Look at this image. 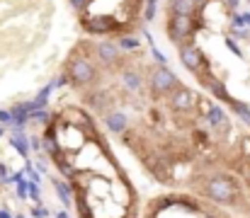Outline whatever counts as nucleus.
I'll return each instance as SVG.
<instances>
[{
  "label": "nucleus",
  "mask_w": 250,
  "mask_h": 218,
  "mask_svg": "<svg viewBox=\"0 0 250 218\" xmlns=\"http://www.w3.org/2000/svg\"><path fill=\"white\" fill-rule=\"evenodd\" d=\"M167 10L170 15H177V17H194L197 12H202V5L197 0H170Z\"/></svg>",
  "instance_id": "7"
},
{
  "label": "nucleus",
  "mask_w": 250,
  "mask_h": 218,
  "mask_svg": "<svg viewBox=\"0 0 250 218\" xmlns=\"http://www.w3.org/2000/svg\"><path fill=\"white\" fill-rule=\"evenodd\" d=\"M0 124H7V126H12V124H15V117H12V112H7V109H0Z\"/></svg>",
  "instance_id": "19"
},
{
  "label": "nucleus",
  "mask_w": 250,
  "mask_h": 218,
  "mask_svg": "<svg viewBox=\"0 0 250 218\" xmlns=\"http://www.w3.org/2000/svg\"><path fill=\"white\" fill-rule=\"evenodd\" d=\"M0 218H12V214H10V211L5 209V211H0Z\"/></svg>",
  "instance_id": "26"
},
{
  "label": "nucleus",
  "mask_w": 250,
  "mask_h": 218,
  "mask_svg": "<svg viewBox=\"0 0 250 218\" xmlns=\"http://www.w3.org/2000/svg\"><path fill=\"white\" fill-rule=\"evenodd\" d=\"M231 109H233V112H236V114H238V117H241V119L250 126V109H248V104H246V102L233 99V102H231Z\"/></svg>",
  "instance_id": "15"
},
{
  "label": "nucleus",
  "mask_w": 250,
  "mask_h": 218,
  "mask_svg": "<svg viewBox=\"0 0 250 218\" xmlns=\"http://www.w3.org/2000/svg\"><path fill=\"white\" fill-rule=\"evenodd\" d=\"M17 197H20V199H27V197H29V182H27V179L17 182Z\"/></svg>",
  "instance_id": "18"
},
{
  "label": "nucleus",
  "mask_w": 250,
  "mask_h": 218,
  "mask_svg": "<svg viewBox=\"0 0 250 218\" xmlns=\"http://www.w3.org/2000/svg\"><path fill=\"white\" fill-rule=\"evenodd\" d=\"M95 56L100 59L102 66H117L122 61V49L117 44H109V41H102L95 46Z\"/></svg>",
  "instance_id": "5"
},
{
  "label": "nucleus",
  "mask_w": 250,
  "mask_h": 218,
  "mask_svg": "<svg viewBox=\"0 0 250 218\" xmlns=\"http://www.w3.org/2000/svg\"><path fill=\"white\" fill-rule=\"evenodd\" d=\"M194 102H197V95H194L192 90L182 87V85L170 95V104H172L175 109H180V112H189V109L194 107Z\"/></svg>",
  "instance_id": "6"
},
{
  "label": "nucleus",
  "mask_w": 250,
  "mask_h": 218,
  "mask_svg": "<svg viewBox=\"0 0 250 218\" xmlns=\"http://www.w3.org/2000/svg\"><path fill=\"white\" fill-rule=\"evenodd\" d=\"M204 194L211 201L221 204V206H233L241 199L238 187H236V179L229 177V175H214V177H209V182L204 187Z\"/></svg>",
  "instance_id": "1"
},
{
  "label": "nucleus",
  "mask_w": 250,
  "mask_h": 218,
  "mask_svg": "<svg viewBox=\"0 0 250 218\" xmlns=\"http://www.w3.org/2000/svg\"><path fill=\"white\" fill-rule=\"evenodd\" d=\"M156 2H158V0H148V7H146V12H144L146 20H153V15H156Z\"/></svg>",
  "instance_id": "21"
},
{
  "label": "nucleus",
  "mask_w": 250,
  "mask_h": 218,
  "mask_svg": "<svg viewBox=\"0 0 250 218\" xmlns=\"http://www.w3.org/2000/svg\"><path fill=\"white\" fill-rule=\"evenodd\" d=\"M66 73L71 75L73 85H78V87L95 82V78H97L95 66H92L87 59H81V56H78V51H76V54H71V59H68V63H66Z\"/></svg>",
  "instance_id": "3"
},
{
  "label": "nucleus",
  "mask_w": 250,
  "mask_h": 218,
  "mask_svg": "<svg viewBox=\"0 0 250 218\" xmlns=\"http://www.w3.org/2000/svg\"><path fill=\"white\" fill-rule=\"evenodd\" d=\"M44 150H46L51 158H59V155H61V148L56 145V139H44Z\"/></svg>",
  "instance_id": "16"
},
{
  "label": "nucleus",
  "mask_w": 250,
  "mask_h": 218,
  "mask_svg": "<svg viewBox=\"0 0 250 218\" xmlns=\"http://www.w3.org/2000/svg\"><path fill=\"white\" fill-rule=\"evenodd\" d=\"M90 2L92 0H71V5H73V10H78L81 15L85 12V7H90Z\"/></svg>",
  "instance_id": "20"
},
{
  "label": "nucleus",
  "mask_w": 250,
  "mask_h": 218,
  "mask_svg": "<svg viewBox=\"0 0 250 218\" xmlns=\"http://www.w3.org/2000/svg\"><path fill=\"white\" fill-rule=\"evenodd\" d=\"M136 46H139V41H136L134 37H122V39H119V49H122V51H134Z\"/></svg>",
  "instance_id": "17"
},
{
  "label": "nucleus",
  "mask_w": 250,
  "mask_h": 218,
  "mask_svg": "<svg viewBox=\"0 0 250 218\" xmlns=\"http://www.w3.org/2000/svg\"><path fill=\"white\" fill-rule=\"evenodd\" d=\"M15 218H24V216H15Z\"/></svg>",
  "instance_id": "30"
},
{
  "label": "nucleus",
  "mask_w": 250,
  "mask_h": 218,
  "mask_svg": "<svg viewBox=\"0 0 250 218\" xmlns=\"http://www.w3.org/2000/svg\"><path fill=\"white\" fill-rule=\"evenodd\" d=\"M32 216H34V218H49V211L39 206V209H34V211H32Z\"/></svg>",
  "instance_id": "23"
},
{
  "label": "nucleus",
  "mask_w": 250,
  "mask_h": 218,
  "mask_svg": "<svg viewBox=\"0 0 250 218\" xmlns=\"http://www.w3.org/2000/svg\"><path fill=\"white\" fill-rule=\"evenodd\" d=\"M29 197H32V199H37V201H39V187H37V184H34V182H29Z\"/></svg>",
  "instance_id": "22"
},
{
  "label": "nucleus",
  "mask_w": 250,
  "mask_h": 218,
  "mask_svg": "<svg viewBox=\"0 0 250 218\" xmlns=\"http://www.w3.org/2000/svg\"><path fill=\"white\" fill-rule=\"evenodd\" d=\"M54 218H68V214H66V211H61V214H56Z\"/></svg>",
  "instance_id": "27"
},
{
  "label": "nucleus",
  "mask_w": 250,
  "mask_h": 218,
  "mask_svg": "<svg viewBox=\"0 0 250 218\" xmlns=\"http://www.w3.org/2000/svg\"><path fill=\"white\" fill-rule=\"evenodd\" d=\"M32 148H34V150H39V148H42V141H39V139H32Z\"/></svg>",
  "instance_id": "24"
},
{
  "label": "nucleus",
  "mask_w": 250,
  "mask_h": 218,
  "mask_svg": "<svg viewBox=\"0 0 250 218\" xmlns=\"http://www.w3.org/2000/svg\"><path fill=\"white\" fill-rule=\"evenodd\" d=\"M122 85L126 90H139L141 87V73L131 71V68H124L122 71Z\"/></svg>",
  "instance_id": "12"
},
{
  "label": "nucleus",
  "mask_w": 250,
  "mask_h": 218,
  "mask_svg": "<svg viewBox=\"0 0 250 218\" xmlns=\"http://www.w3.org/2000/svg\"><path fill=\"white\" fill-rule=\"evenodd\" d=\"M197 2H199V5H207V0H197Z\"/></svg>",
  "instance_id": "29"
},
{
  "label": "nucleus",
  "mask_w": 250,
  "mask_h": 218,
  "mask_svg": "<svg viewBox=\"0 0 250 218\" xmlns=\"http://www.w3.org/2000/svg\"><path fill=\"white\" fill-rule=\"evenodd\" d=\"M177 54H180L182 66H185L187 71H192L197 78H202V75L211 73L209 71V63L204 61V56H202V51H199V46H197L194 41H187V44L177 46Z\"/></svg>",
  "instance_id": "2"
},
{
  "label": "nucleus",
  "mask_w": 250,
  "mask_h": 218,
  "mask_svg": "<svg viewBox=\"0 0 250 218\" xmlns=\"http://www.w3.org/2000/svg\"><path fill=\"white\" fill-rule=\"evenodd\" d=\"M238 2H241V0H226V5H229V7H238Z\"/></svg>",
  "instance_id": "25"
},
{
  "label": "nucleus",
  "mask_w": 250,
  "mask_h": 218,
  "mask_svg": "<svg viewBox=\"0 0 250 218\" xmlns=\"http://www.w3.org/2000/svg\"><path fill=\"white\" fill-rule=\"evenodd\" d=\"M209 87H211V92H214L219 99H224V102H233V97L229 95V90H226V85H224L221 80H214Z\"/></svg>",
  "instance_id": "14"
},
{
  "label": "nucleus",
  "mask_w": 250,
  "mask_h": 218,
  "mask_svg": "<svg viewBox=\"0 0 250 218\" xmlns=\"http://www.w3.org/2000/svg\"><path fill=\"white\" fill-rule=\"evenodd\" d=\"M71 187H73V184H66V182H61V179H54V189H56V194H59V199H61L63 206H71V204L76 201Z\"/></svg>",
  "instance_id": "10"
},
{
  "label": "nucleus",
  "mask_w": 250,
  "mask_h": 218,
  "mask_svg": "<svg viewBox=\"0 0 250 218\" xmlns=\"http://www.w3.org/2000/svg\"><path fill=\"white\" fill-rule=\"evenodd\" d=\"M182 82H177V78L172 75V71L170 68H166V66H158L156 71H153V75H151V87H153V92L158 95H172L177 87H180Z\"/></svg>",
  "instance_id": "4"
},
{
  "label": "nucleus",
  "mask_w": 250,
  "mask_h": 218,
  "mask_svg": "<svg viewBox=\"0 0 250 218\" xmlns=\"http://www.w3.org/2000/svg\"><path fill=\"white\" fill-rule=\"evenodd\" d=\"M248 214H250V204H248Z\"/></svg>",
  "instance_id": "31"
},
{
  "label": "nucleus",
  "mask_w": 250,
  "mask_h": 218,
  "mask_svg": "<svg viewBox=\"0 0 250 218\" xmlns=\"http://www.w3.org/2000/svg\"><path fill=\"white\" fill-rule=\"evenodd\" d=\"M104 124H107V129L112 134H126V117L122 112H109L107 119H104Z\"/></svg>",
  "instance_id": "8"
},
{
  "label": "nucleus",
  "mask_w": 250,
  "mask_h": 218,
  "mask_svg": "<svg viewBox=\"0 0 250 218\" xmlns=\"http://www.w3.org/2000/svg\"><path fill=\"white\" fill-rule=\"evenodd\" d=\"M10 143H12V148H15L22 158H27V155H29V148H32V145H29V141H27V136H24V134H17L15 139H10Z\"/></svg>",
  "instance_id": "13"
},
{
  "label": "nucleus",
  "mask_w": 250,
  "mask_h": 218,
  "mask_svg": "<svg viewBox=\"0 0 250 218\" xmlns=\"http://www.w3.org/2000/svg\"><path fill=\"white\" fill-rule=\"evenodd\" d=\"M85 99H87V104H90L92 109H97V112H107V107H109V99H107V95H102L100 90L90 92Z\"/></svg>",
  "instance_id": "11"
},
{
  "label": "nucleus",
  "mask_w": 250,
  "mask_h": 218,
  "mask_svg": "<svg viewBox=\"0 0 250 218\" xmlns=\"http://www.w3.org/2000/svg\"><path fill=\"white\" fill-rule=\"evenodd\" d=\"M246 17V24H250V15H243Z\"/></svg>",
  "instance_id": "28"
},
{
  "label": "nucleus",
  "mask_w": 250,
  "mask_h": 218,
  "mask_svg": "<svg viewBox=\"0 0 250 218\" xmlns=\"http://www.w3.org/2000/svg\"><path fill=\"white\" fill-rule=\"evenodd\" d=\"M207 121H209V126H211V129H229V119H226L224 109H221V107H216V104L209 109Z\"/></svg>",
  "instance_id": "9"
}]
</instances>
